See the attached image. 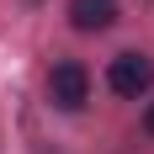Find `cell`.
Listing matches in <instances>:
<instances>
[{
	"instance_id": "1",
	"label": "cell",
	"mask_w": 154,
	"mask_h": 154,
	"mask_svg": "<svg viewBox=\"0 0 154 154\" xmlns=\"http://www.w3.org/2000/svg\"><path fill=\"white\" fill-rule=\"evenodd\" d=\"M106 85L117 96H143L154 85V64L143 59V53H117L112 59V69H106Z\"/></svg>"
},
{
	"instance_id": "2",
	"label": "cell",
	"mask_w": 154,
	"mask_h": 154,
	"mask_svg": "<svg viewBox=\"0 0 154 154\" xmlns=\"http://www.w3.org/2000/svg\"><path fill=\"white\" fill-rule=\"evenodd\" d=\"M48 91H53V101H59L64 112H80V106H85V96H91V75H85L80 64H53Z\"/></svg>"
},
{
	"instance_id": "3",
	"label": "cell",
	"mask_w": 154,
	"mask_h": 154,
	"mask_svg": "<svg viewBox=\"0 0 154 154\" xmlns=\"http://www.w3.org/2000/svg\"><path fill=\"white\" fill-rule=\"evenodd\" d=\"M69 21L80 32H106L117 21V0H69Z\"/></svg>"
},
{
	"instance_id": "4",
	"label": "cell",
	"mask_w": 154,
	"mask_h": 154,
	"mask_svg": "<svg viewBox=\"0 0 154 154\" xmlns=\"http://www.w3.org/2000/svg\"><path fill=\"white\" fill-rule=\"evenodd\" d=\"M143 133H154V101H149V112H143Z\"/></svg>"
}]
</instances>
